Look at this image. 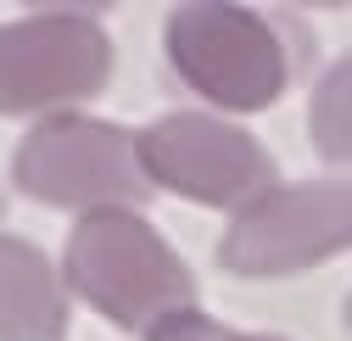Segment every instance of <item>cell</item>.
<instances>
[{
	"label": "cell",
	"instance_id": "6da1fadb",
	"mask_svg": "<svg viewBox=\"0 0 352 341\" xmlns=\"http://www.w3.org/2000/svg\"><path fill=\"white\" fill-rule=\"evenodd\" d=\"M62 285L78 291L107 324L135 330V336L196 308V274L135 207L84 212L73 224L67 258H62Z\"/></svg>",
	"mask_w": 352,
	"mask_h": 341
},
{
	"label": "cell",
	"instance_id": "7a4b0ae2",
	"mask_svg": "<svg viewBox=\"0 0 352 341\" xmlns=\"http://www.w3.org/2000/svg\"><path fill=\"white\" fill-rule=\"evenodd\" d=\"M12 179L23 196L45 207H67L78 219L107 207H140L151 196L135 157V135L123 123L78 118V112L34 123L12 151Z\"/></svg>",
	"mask_w": 352,
	"mask_h": 341
},
{
	"label": "cell",
	"instance_id": "3957f363",
	"mask_svg": "<svg viewBox=\"0 0 352 341\" xmlns=\"http://www.w3.org/2000/svg\"><path fill=\"white\" fill-rule=\"evenodd\" d=\"M112 78V39L96 12H34L0 23V112H73L96 101Z\"/></svg>",
	"mask_w": 352,
	"mask_h": 341
},
{
	"label": "cell",
	"instance_id": "277c9868",
	"mask_svg": "<svg viewBox=\"0 0 352 341\" xmlns=\"http://www.w3.org/2000/svg\"><path fill=\"white\" fill-rule=\"evenodd\" d=\"M168 62L190 90L230 112H263L285 90V45L246 6L190 0L168 12Z\"/></svg>",
	"mask_w": 352,
	"mask_h": 341
},
{
	"label": "cell",
	"instance_id": "5b68a950",
	"mask_svg": "<svg viewBox=\"0 0 352 341\" xmlns=\"http://www.w3.org/2000/svg\"><path fill=\"white\" fill-rule=\"evenodd\" d=\"M352 241V196L346 179H302V185H269L235 207V219L218 241V263L246 280H274L330 263Z\"/></svg>",
	"mask_w": 352,
	"mask_h": 341
},
{
	"label": "cell",
	"instance_id": "8992f818",
	"mask_svg": "<svg viewBox=\"0 0 352 341\" xmlns=\"http://www.w3.org/2000/svg\"><path fill=\"white\" fill-rule=\"evenodd\" d=\"M140 174L157 190H173L201 207H246L274 185V157L257 135L230 118L207 112H168L135 135Z\"/></svg>",
	"mask_w": 352,
	"mask_h": 341
},
{
	"label": "cell",
	"instance_id": "52a82bcc",
	"mask_svg": "<svg viewBox=\"0 0 352 341\" xmlns=\"http://www.w3.org/2000/svg\"><path fill=\"white\" fill-rule=\"evenodd\" d=\"M62 269L23 235H0V341H67Z\"/></svg>",
	"mask_w": 352,
	"mask_h": 341
},
{
	"label": "cell",
	"instance_id": "ba28073f",
	"mask_svg": "<svg viewBox=\"0 0 352 341\" xmlns=\"http://www.w3.org/2000/svg\"><path fill=\"white\" fill-rule=\"evenodd\" d=\"M346 84H352V67L336 62L319 84H314V112H307V129H314V146L330 168H346L352 157V135H346Z\"/></svg>",
	"mask_w": 352,
	"mask_h": 341
},
{
	"label": "cell",
	"instance_id": "9c48e42d",
	"mask_svg": "<svg viewBox=\"0 0 352 341\" xmlns=\"http://www.w3.org/2000/svg\"><path fill=\"white\" fill-rule=\"evenodd\" d=\"M235 330H224L218 319H207L201 308H185V314H173L162 319L157 330H146V341H230Z\"/></svg>",
	"mask_w": 352,
	"mask_h": 341
},
{
	"label": "cell",
	"instance_id": "30bf717a",
	"mask_svg": "<svg viewBox=\"0 0 352 341\" xmlns=\"http://www.w3.org/2000/svg\"><path fill=\"white\" fill-rule=\"evenodd\" d=\"M230 341H285V336H230Z\"/></svg>",
	"mask_w": 352,
	"mask_h": 341
},
{
	"label": "cell",
	"instance_id": "8fae6325",
	"mask_svg": "<svg viewBox=\"0 0 352 341\" xmlns=\"http://www.w3.org/2000/svg\"><path fill=\"white\" fill-rule=\"evenodd\" d=\"M0 212H6V196H0Z\"/></svg>",
	"mask_w": 352,
	"mask_h": 341
}]
</instances>
